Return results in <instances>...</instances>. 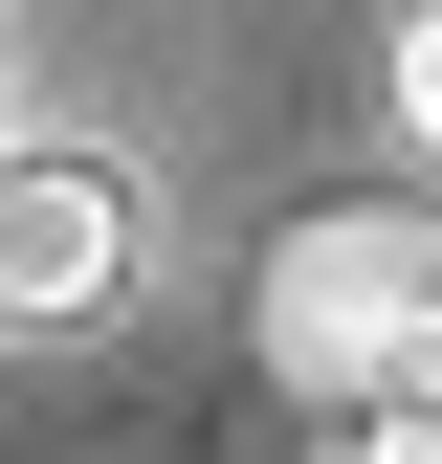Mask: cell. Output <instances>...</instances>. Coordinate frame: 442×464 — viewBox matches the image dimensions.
<instances>
[{
    "mask_svg": "<svg viewBox=\"0 0 442 464\" xmlns=\"http://www.w3.org/2000/svg\"><path fill=\"white\" fill-rule=\"evenodd\" d=\"M310 464H442V398H376V420H332Z\"/></svg>",
    "mask_w": 442,
    "mask_h": 464,
    "instance_id": "cell-3",
    "label": "cell"
},
{
    "mask_svg": "<svg viewBox=\"0 0 442 464\" xmlns=\"http://www.w3.org/2000/svg\"><path fill=\"white\" fill-rule=\"evenodd\" d=\"M133 266H155L133 155H89V133H0V332H89V310H133Z\"/></svg>",
    "mask_w": 442,
    "mask_h": 464,
    "instance_id": "cell-2",
    "label": "cell"
},
{
    "mask_svg": "<svg viewBox=\"0 0 442 464\" xmlns=\"http://www.w3.org/2000/svg\"><path fill=\"white\" fill-rule=\"evenodd\" d=\"M0 133H23V44H0Z\"/></svg>",
    "mask_w": 442,
    "mask_h": 464,
    "instance_id": "cell-5",
    "label": "cell"
},
{
    "mask_svg": "<svg viewBox=\"0 0 442 464\" xmlns=\"http://www.w3.org/2000/svg\"><path fill=\"white\" fill-rule=\"evenodd\" d=\"M399 133L442 155V0H420V44H399Z\"/></svg>",
    "mask_w": 442,
    "mask_h": 464,
    "instance_id": "cell-4",
    "label": "cell"
},
{
    "mask_svg": "<svg viewBox=\"0 0 442 464\" xmlns=\"http://www.w3.org/2000/svg\"><path fill=\"white\" fill-rule=\"evenodd\" d=\"M265 376L376 420V398H442V221L420 199H310L265 244Z\"/></svg>",
    "mask_w": 442,
    "mask_h": 464,
    "instance_id": "cell-1",
    "label": "cell"
}]
</instances>
